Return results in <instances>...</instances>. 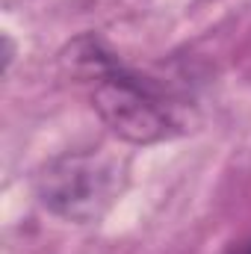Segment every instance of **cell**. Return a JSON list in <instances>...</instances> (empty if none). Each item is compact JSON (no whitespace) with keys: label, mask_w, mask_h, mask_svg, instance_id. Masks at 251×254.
<instances>
[{"label":"cell","mask_w":251,"mask_h":254,"mask_svg":"<svg viewBox=\"0 0 251 254\" xmlns=\"http://www.w3.org/2000/svg\"><path fill=\"white\" fill-rule=\"evenodd\" d=\"M80 77L92 83V107L101 122L130 145H154L181 130L178 107L154 80L130 71L98 42H83Z\"/></svg>","instance_id":"6da1fadb"},{"label":"cell","mask_w":251,"mask_h":254,"mask_svg":"<svg viewBox=\"0 0 251 254\" xmlns=\"http://www.w3.org/2000/svg\"><path fill=\"white\" fill-rule=\"evenodd\" d=\"M231 254H251V240H243L240 246H234V252Z\"/></svg>","instance_id":"3957f363"},{"label":"cell","mask_w":251,"mask_h":254,"mask_svg":"<svg viewBox=\"0 0 251 254\" xmlns=\"http://www.w3.org/2000/svg\"><path fill=\"white\" fill-rule=\"evenodd\" d=\"M36 198L45 210L74 225H92L110 213L127 187V160L110 148L68 151L36 175Z\"/></svg>","instance_id":"7a4b0ae2"}]
</instances>
